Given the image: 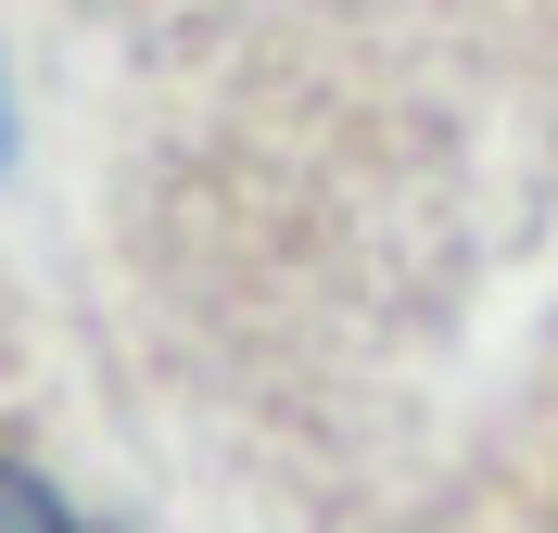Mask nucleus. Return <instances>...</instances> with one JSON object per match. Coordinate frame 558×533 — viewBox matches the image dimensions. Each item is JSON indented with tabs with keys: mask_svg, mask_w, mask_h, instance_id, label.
I'll use <instances>...</instances> for the list:
<instances>
[{
	"mask_svg": "<svg viewBox=\"0 0 558 533\" xmlns=\"http://www.w3.org/2000/svg\"><path fill=\"white\" fill-rule=\"evenodd\" d=\"M0 141H13V114H0Z\"/></svg>",
	"mask_w": 558,
	"mask_h": 533,
	"instance_id": "f03ea898",
	"label": "nucleus"
},
{
	"mask_svg": "<svg viewBox=\"0 0 558 533\" xmlns=\"http://www.w3.org/2000/svg\"><path fill=\"white\" fill-rule=\"evenodd\" d=\"M0 533H89V521H76V508L51 496V483H26V470H0Z\"/></svg>",
	"mask_w": 558,
	"mask_h": 533,
	"instance_id": "f257e3e1",
	"label": "nucleus"
}]
</instances>
